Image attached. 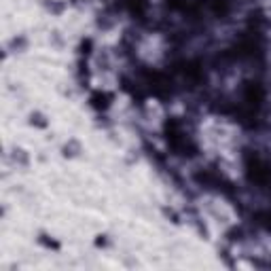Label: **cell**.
<instances>
[{"instance_id":"obj_1","label":"cell","mask_w":271,"mask_h":271,"mask_svg":"<svg viewBox=\"0 0 271 271\" xmlns=\"http://www.w3.org/2000/svg\"><path fill=\"white\" fill-rule=\"evenodd\" d=\"M250 174H252V178L256 182H267L271 178V169L267 166H263L261 161H254L250 166Z\"/></svg>"},{"instance_id":"obj_2","label":"cell","mask_w":271,"mask_h":271,"mask_svg":"<svg viewBox=\"0 0 271 271\" xmlns=\"http://www.w3.org/2000/svg\"><path fill=\"white\" fill-rule=\"evenodd\" d=\"M246 100L250 102L252 106H259L261 104V100H263V91L259 85H248V89H246Z\"/></svg>"},{"instance_id":"obj_3","label":"cell","mask_w":271,"mask_h":271,"mask_svg":"<svg viewBox=\"0 0 271 271\" xmlns=\"http://www.w3.org/2000/svg\"><path fill=\"white\" fill-rule=\"evenodd\" d=\"M130 6H132V11H142L144 9V0H130Z\"/></svg>"}]
</instances>
